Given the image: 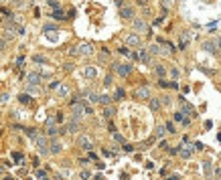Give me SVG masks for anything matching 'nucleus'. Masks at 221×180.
Instances as JSON below:
<instances>
[{"label":"nucleus","mask_w":221,"mask_h":180,"mask_svg":"<svg viewBox=\"0 0 221 180\" xmlns=\"http://www.w3.org/2000/svg\"><path fill=\"white\" fill-rule=\"evenodd\" d=\"M34 142H37V150H39L43 156L49 154V142H47V138H45V136H37V138H34Z\"/></svg>","instance_id":"nucleus-1"},{"label":"nucleus","mask_w":221,"mask_h":180,"mask_svg":"<svg viewBox=\"0 0 221 180\" xmlns=\"http://www.w3.org/2000/svg\"><path fill=\"white\" fill-rule=\"evenodd\" d=\"M114 69H116V73L122 75V77H128V75L132 73V65H126V63H114Z\"/></svg>","instance_id":"nucleus-2"},{"label":"nucleus","mask_w":221,"mask_h":180,"mask_svg":"<svg viewBox=\"0 0 221 180\" xmlns=\"http://www.w3.org/2000/svg\"><path fill=\"white\" fill-rule=\"evenodd\" d=\"M71 112H73V117H75V119H79V117L85 113V103H79V101L71 103Z\"/></svg>","instance_id":"nucleus-3"},{"label":"nucleus","mask_w":221,"mask_h":180,"mask_svg":"<svg viewBox=\"0 0 221 180\" xmlns=\"http://www.w3.org/2000/svg\"><path fill=\"white\" fill-rule=\"evenodd\" d=\"M77 146L83 148V150H91V148H94V142H91L89 136H79L77 138Z\"/></svg>","instance_id":"nucleus-4"},{"label":"nucleus","mask_w":221,"mask_h":180,"mask_svg":"<svg viewBox=\"0 0 221 180\" xmlns=\"http://www.w3.org/2000/svg\"><path fill=\"white\" fill-rule=\"evenodd\" d=\"M132 26H134V30H138V33H148V34H150L148 25L144 22L142 18H134V20H132Z\"/></svg>","instance_id":"nucleus-5"},{"label":"nucleus","mask_w":221,"mask_h":180,"mask_svg":"<svg viewBox=\"0 0 221 180\" xmlns=\"http://www.w3.org/2000/svg\"><path fill=\"white\" fill-rule=\"evenodd\" d=\"M140 43H142V41H140V37H138V34H126V45L128 47H140Z\"/></svg>","instance_id":"nucleus-6"},{"label":"nucleus","mask_w":221,"mask_h":180,"mask_svg":"<svg viewBox=\"0 0 221 180\" xmlns=\"http://www.w3.org/2000/svg\"><path fill=\"white\" fill-rule=\"evenodd\" d=\"M65 131H69V134H77V131H79V119L71 117V122L65 126Z\"/></svg>","instance_id":"nucleus-7"},{"label":"nucleus","mask_w":221,"mask_h":180,"mask_svg":"<svg viewBox=\"0 0 221 180\" xmlns=\"http://www.w3.org/2000/svg\"><path fill=\"white\" fill-rule=\"evenodd\" d=\"M120 16L126 18V20H130L134 16V8L132 6H120Z\"/></svg>","instance_id":"nucleus-8"},{"label":"nucleus","mask_w":221,"mask_h":180,"mask_svg":"<svg viewBox=\"0 0 221 180\" xmlns=\"http://www.w3.org/2000/svg\"><path fill=\"white\" fill-rule=\"evenodd\" d=\"M41 81H43L41 73H29L26 75V83H29V85H39Z\"/></svg>","instance_id":"nucleus-9"},{"label":"nucleus","mask_w":221,"mask_h":180,"mask_svg":"<svg viewBox=\"0 0 221 180\" xmlns=\"http://www.w3.org/2000/svg\"><path fill=\"white\" fill-rule=\"evenodd\" d=\"M47 134H49V136H57V134H59V127L55 126L53 117H49V122H47Z\"/></svg>","instance_id":"nucleus-10"},{"label":"nucleus","mask_w":221,"mask_h":180,"mask_svg":"<svg viewBox=\"0 0 221 180\" xmlns=\"http://www.w3.org/2000/svg\"><path fill=\"white\" fill-rule=\"evenodd\" d=\"M77 53L79 55H91L94 53V47H91L89 43H83V45H79L77 47Z\"/></svg>","instance_id":"nucleus-11"},{"label":"nucleus","mask_w":221,"mask_h":180,"mask_svg":"<svg viewBox=\"0 0 221 180\" xmlns=\"http://www.w3.org/2000/svg\"><path fill=\"white\" fill-rule=\"evenodd\" d=\"M136 97L138 99H150V89L148 87H138L136 89Z\"/></svg>","instance_id":"nucleus-12"},{"label":"nucleus","mask_w":221,"mask_h":180,"mask_svg":"<svg viewBox=\"0 0 221 180\" xmlns=\"http://www.w3.org/2000/svg\"><path fill=\"white\" fill-rule=\"evenodd\" d=\"M61 150H63V148H61V142H59V140H51V148H49V154H59Z\"/></svg>","instance_id":"nucleus-13"},{"label":"nucleus","mask_w":221,"mask_h":180,"mask_svg":"<svg viewBox=\"0 0 221 180\" xmlns=\"http://www.w3.org/2000/svg\"><path fill=\"white\" fill-rule=\"evenodd\" d=\"M203 49H205L207 53H217V43H213V41H205V43H203Z\"/></svg>","instance_id":"nucleus-14"},{"label":"nucleus","mask_w":221,"mask_h":180,"mask_svg":"<svg viewBox=\"0 0 221 180\" xmlns=\"http://www.w3.org/2000/svg\"><path fill=\"white\" fill-rule=\"evenodd\" d=\"M183 115H185V113H187L189 117H193V115H197V112H195V107L193 105H189V103H183Z\"/></svg>","instance_id":"nucleus-15"},{"label":"nucleus","mask_w":221,"mask_h":180,"mask_svg":"<svg viewBox=\"0 0 221 180\" xmlns=\"http://www.w3.org/2000/svg\"><path fill=\"white\" fill-rule=\"evenodd\" d=\"M98 103H102V105H110L112 103V95H108V93H102L98 97Z\"/></svg>","instance_id":"nucleus-16"},{"label":"nucleus","mask_w":221,"mask_h":180,"mask_svg":"<svg viewBox=\"0 0 221 180\" xmlns=\"http://www.w3.org/2000/svg\"><path fill=\"white\" fill-rule=\"evenodd\" d=\"M51 16H53L55 20H65V18H67V16H65V12H63L61 8H55V10H53V14H51Z\"/></svg>","instance_id":"nucleus-17"},{"label":"nucleus","mask_w":221,"mask_h":180,"mask_svg":"<svg viewBox=\"0 0 221 180\" xmlns=\"http://www.w3.org/2000/svg\"><path fill=\"white\" fill-rule=\"evenodd\" d=\"M114 113H116V107H114V105H106V109H103V117H108V119H110Z\"/></svg>","instance_id":"nucleus-18"},{"label":"nucleus","mask_w":221,"mask_h":180,"mask_svg":"<svg viewBox=\"0 0 221 180\" xmlns=\"http://www.w3.org/2000/svg\"><path fill=\"white\" fill-rule=\"evenodd\" d=\"M150 109H152L154 113H156L158 109H160V101H158L156 97H150Z\"/></svg>","instance_id":"nucleus-19"},{"label":"nucleus","mask_w":221,"mask_h":180,"mask_svg":"<svg viewBox=\"0 0 221 180\" xmlns=\"http://www.w3.org/2000/svg\"><path fill=\"white\" fill-rule=\"evenodd\" d=\"M179 154L187 160V158H191V156H193V150H189V148H179Z\"/></svg>","instance_id":"nucleus-20"},{"label":"nucleus","mask_w":221,"mask_h":180,"mask_svg":"<svg viewBox=\"0 0 221 180\" xmlns=\"http://www.w3.org/2000/svg\"><path fill=\"white\" fill-rule=\"evenodd\" d=\"M138 59H140V61H142V63H150V57H148V53H146V51H144V49H140V55H138Z\"/></svg>","instance_id":"nucleus-21"},{"label":"nucleus","mask_w":221,"mask_h":180,"mask_svg":"<svg viewBox=\"0 0 221 180\" xmlns=\"http://www.w3.org/2000/svg\"><path fill=\"white\" fill-rule=\"evenodd\" d=\"M83 75H85L87 79H94V77H95V69H94V67H85V69H83Z\"/></svg>","instance_id":"nucleus-22"},{"label":"nucleus","mask_w":221,"mask_h":180,"mask_svg":"<svg viewBox=\"0 0 221 180\" xmlns=\"http://www.w3.org/2000/svg\"><path fill=\"white\" fill-rule=\"evenodd\" d=\"M124 95H126V93H124V89H116V93H114V97L112 99H116V101H120V99H124Z\"/></svg>","instance_id":"nucleus-23"},{"label":"nucleus","mask_w":221,"mask_h":180,"mask_svg":"<svg viewBox=\"0 0 221 180\" xmlns=\"http://www.w3.org/2000/svg\"><path fill=\"white\" fill-rule=\"evenodd\" d=\"M18 101L25 103V105H29V103H30V95H29V93H22V95H18Z\"/></svg>","instance_id":"nucleus-24"},{"label":"nucleus","mask_w":221,"mask_h":180,"mask_svg":"<svg viewBox=\"0 0 221 180\" xmlns=\"http://www.w3.org/2000/svg\"><path fill=\"white\" fill-rule=\"evenodd\" d=\"M167 134V130H164V126H156V130H154V136L156 138H162Z\"/></svg>","instance_id":"nucleus-25"},{"label":"nucleus","mask_w":221,"mask_h":180,"mask_svg":"<svg viewBox=\"0 0 221 180\" xmlns=\"http://www.w3.org/2000/svg\"><path fill=\"white\" fill-rule=\"evenodd\" d=\"M33 61H34V63H43V65H47V63H49V61H47V57H43V55H34V57H33Z\"/></svg>","instance_id":"nucleus-26"},{"label":"nucleus","mask_w":221,"mask_h":180,"mask_svg":"<svg viewBox=\"0 0 221 180\" xmlns=\"http://www.w3.org/2000/svg\"><path fill=\"white\" fill-rule=\"evenodd\" d=\"M148 53L150 55H160V47H158V45H150V47H148Z\"/></svg>","instance_id":"nucleus-27"},{"label":"nucleus","mask_w":221,"mask_h":180,"mask_svg":"<svg viewBox=\"0 0 221 180\" xmlns=\"http://www.w3.org/2000/svg\"><path fill=\"white\" fill-rule=\"evenodd\" d=\"M25 134H26L29 138H33V140L39 136V134H37V130H33V127H25Z\"/></svg>","instance_id":"nucleus-28"},{"label":"nucleus","mask_w":221,"mask_h":180,"mask_svg":"<svg viewBox=\"0 0 221 180\" xmlns=\"http://www.w3.org/2000/svg\"><path fill=\"white\" fill-rule=\"evenodd\" d=\"M87 97H89V101H91V103H98V97H99V95H98L95 91H89V93H87Z\"/></svg>","instance_id":"nucleus-29"},{"label":"nucleus","mask_w":221,"mask_h":180,"mask_svg":"<svg viewBox=\"0 0 221 180\" xmlns=\"http://www.w3.org/2000/svg\"><path fill=\"white\" fill-rule=\"evenodd\" d=\"M67 93H69V87H67V85H59V95H61V97H65Z\"/></svg>","instance_id":"nucleus-30"},{"label":"nucleus","mask_w":221,"mask_h":180,"mask_svg":"<svg viewBox=\"0 0 221 180\" xmlns=\"http://www.w3.org/2000/svg\"><path fill=\"white\" fill-rule=\"evenodd\" d=\"M164 130H167L168 134H175V131H177V130H175V123H172V122H167V126H164Z\"/></svg>","instance_id":"nucleus-31"},{"label":"nucleus","mask_w":221,"mask_h":180,"mask_svg":"<svg viewBox=\"0 0 221 180\" xmlns=\"http://www.w3.org/2000/svg\"><path fill=\"white\" fill-rule=\"evenodd\" d=\"M43 30H45V33H49V30H57V25H45Z\"/></svg>","instance_id":"nucleus-32"},{"label":"nucleus","mask_w":221,"mask_h":180,"mask_svg":"<svg viewBox=\"0 0 221 180\" xmlns=\"http://www.w3.org/2000/svg\"><path fill=\"white\" fill-rule=\"evenodd\" d=\"M79 178H81V180H89V172L87 170H81V172H79Z\"/></svg>","instance_id":"nucleus-33"},{"label":"nucleus","mask_w":221,"mask_h":180,"mask_svg":"<svg viewBox=\"0 0 221 180\" xmlns=\"http://www.w3.org/2000/svg\"><path fill=\"white\" fill-rule=\"evenodd\" d=\"M63 69H65V71H73L75 65H73V63H65V65H63Z\"/></svg>","instance_id":"nucleus-34"},{"label":"nucleus","mask_w":221,"mask_h":180,"mask_svg":"<svg viewBox=\"0 0 221 180\" xmlns=\"http://www.w3.org/2000/svg\"><path fill=\"white\" fill-rule=\"evenodd\" d=\"M156 75H158V77H162V75H164V67L156 65Z\"/></svg>","instance_id":"nucleus-35"},{"label":"nucleus","mask_w":221,"mask_h":180,"mask_svg":"<svg viewBox=\"0 0 221 180\" xmlns=\"http://www.w3.org/2000/svg\"><path fill=\"white\" fill-rule=\"evenodd\" d=\"M47 2H49L51 8H59V2H57V0H47Z\"/></svg>","instance_id":"nucleus-36"},{"label":"nucleus","mask_w":221,"mask_h":180,"mask_svg":"<svg viewBox=\"0 0 221 180\" xmlns=\"http://www.w3.org/2000/svg\"><path fill=\"white\" fill-rule=\"evenodd\" d=\"M211 170H213L211 162H205V172H207V174H211Z\"/></svg>","instance_id":"nucleus-37"},{"label":"nucleus","mask_w":221,"mask_h":180,"mask_svg":"<svg viewBox=\"0 0 221 180\" xmlns=\"http://www.w3.org/2000/svg\"><path fill=\"white\" fill-rule=\"evenodd\" d=\"M162 6H164V10L171 8V6H172V0H162Z\"/></svg>","instance_id":"nucleus-38"},{"label":"nucleus","mask_w":221,"mask_h":180,"mask_svg":"<svg viewBox=\"0 0 221 180\" xmlns=\"http://www.w3.org/2000/svg\"><path fill=\"white\" fill-rule=\"evenodd\" d=\"M8 99H10V95H8V93H2V95H0V101H2V103H6Z\"/></svg>","instance_id":"nucleus-39"},{"label":"nucleus","mask_w":221,"mask_h":180,"mask_svg":"<svg viewBox=\"0 0 221 180\" xmlns=\"http://www.w3.org/2000/svg\"><path fill=\"white\" fill-rule=\"evenodd\" d=\"M114 140H116V142H120V144H122V142H124V138L120 136V134H116V131H114Z\"/></svg>","instance_id":"nucleus-40"},{"label":"nucleus","mask_w":221,"mask_h":180,"mask_svg":"<svg viewBox=\"0 0 221 180\" xmlns=\"http://www.w3.org/2000/svg\"><path fill=\"white\" fill-rule=\"evenodd\" d=\"M168 103H171V99H168V97H167V95H164V97H162V99H160V105H168Z\"/></svg>","instance_id":"nucleus-41"},{"label":"nucleus","mask_w":221,"mask_h":180,"mask_svg":"<svg viewBox=\"0 0 221 180\" xmlns=\"http://www.w3.org/2000/svg\"><path fill=\"white\" fill-rule=\"evenodd\" d=\"M103 85H112V75H108V77L103 79Z\"/></svg>","instance_id":"nucleus-42"},{"label":"nucleus","mask_w":221,"mask_h":180,"mask_svg":"<svg viewBox=\"0 0 221 180\" xmlns=\"http://www.w3.org/2000/svg\"><path fill=\"white\" fill-rule=\"evenodd\" d=\"M183 117H185V115H183L181 112H179V113H175V119H177V122H183Z\"/></svg>","instance_id":"nucleus-43"},{"label":"nucleus","mask_w":221,"mask_h":180,"mask_svg":"<svg viewBox=\"0 0 221 180\" xmlns=\"http://www.w3.org/2000/svg\"><path fill=\"white\" fill-rule=\"evenodd\" d=\"M45 176H47V174H45V170H37V178H45Z\"/></svg>","instance_id":"nucleus-44"},{"label":"nucleus","mask_w":221,"mask_h":180,"mask_svg":"<svg viewBox=\"0 0 221 180\" xmlns=\"http://www.w3.org/2000/svg\"><path fill=\"white\" fill-rule=\"evenodd\" d=\"M167 180H181V176H179V174H171Z\"/></svg>","instance_id":"nucleus-45"},{"label":"nucleus","mask_w":221,"mask_h":180,"mask_svg":"<svg viewBox=\"0 0 221 180\" xmlns=\"http://www.w3.org/2000/svg\"><path fill=\"white\" fill-rule=\"evenodd\" d=\"M160 87H171V83L164 81V79H160Z\"/></svg>","instance_id":"nucleus-46"},{"label":"nucleus","mask_w":221,"mask_h":180,"mask_svg":"<svg viewBox=\"0 0 221 180\" xmlns=\"http://www.w3.org/2000/svg\"><path fill=\"white\" fill-rule=\"evenodd\" d=\"M4 49H6V41L0 39V51H4Z\"/></svg>","instance_id":"nucleus-47"},{"label":"nucleus","mask_w":221,"mask_h":180,"mask_svg":"<svg viewBox=\"0 0 221 180\" xmlns=\"http://www.w3.org/2000/svg\"><path fill=\"white\" fill-rule=\"evenodd\" d=\"M85 113H87V115H91V113H94V109H91L89 105H85Z\"/></svg>","instance_id":"nucleus-48"},{"label":"nucleus","mask_w":221,"mask_h":180,"mask_svg":"<svg viewBox=\"0 0 221 180\" xmlns=\"http://www.w3.org/2000/svg\"><path fill=\"white\" fill-rule=\"evenodd\" d=\"M195 150H203V144H201V142H195Z\"/></svg>","instance_id":"nucleus-49"},{"label":"nucleus","mask_w":221,"mask_h":180,"mask_svg":"<svg viewBox=\"0 0 221 180\" xmlns=\"http://www.w3.org/2000/svg\"><path fill=\"white\" fill-rule=\"evenodd\" d=\"M124 150H126V152H132V150H134V148H132V146H130V144H124Z\"/></svg>","instance_id":"nucleus-50"},{"label":"nucleus","mask_w":221,"mask_h":180,"mask_svg":"<svg viewBox=\"0 0 221 180\" xmlns=\"http://www.w3.org/2000/svg\"><path fill=\"white\" fill-rule=\"evenodd\" d=\"M120 53H122V55H130V51H128L126 47H122V49H120Z\"/></svg>","instance_id":"nucleus-51"},{"label":"nucleus","mask_w":221,"mask_h":180,"mask_svg":"<svg viewBox=\"0 0 221 180\" xmlns=\"http://www.w3.org/2000/svg\"><path fill=\"white\" fill-rule=\"evenodd\" d=\"M0 174H2V166H0Z\"/></svg>","instance_id":"nucleus-52"},{"label":"nucleus","mask_w":221,"mask_h":180,"mask_svg":"<svg viewBox=\"0 0 221 180\" xmlns=\"http://www.w3.org/2000/svg\"><path fill=\"white\" fill-rule=\"evenodd\" d=\"M41 180H47V176H45V178H41Z\"/></svg>","instance_id":"nucleus-53"},{"label":"nucleus","mask_w":221,"mask_h":180,"mask_svg":"<svg viewBox=\"0 0 221 180\" xmlns=\"http://www.w3.org/2000/svg\"><path fill=\"white\" fill-rule=\"evenodd\" d=\"M217 174H219V176H221V170H219V172H217Z\"/></svg>","instance_id":"nucleus-54"},{"label":"nucleus","mask_w":221,"mask_h":180,"mask_svg":"<svg viewBox=\"0 0 221 180\" xmlns=\"http://www.w3.org/2000/svg\"><path fill=\"white\" fill-rule=\"evenodd\" d=\"M219 47H221V43H219Z\"/></svg>","instance_id":"nucleus-55"},{"label":"nucleus","mask_w":221,"mask_h":180,"mask_svg":"<svg viewBox=\"0 0 221 180\" xmlns=\"http://www.w3.org/2000/svg\"><path fill=\"white\" fill-rule=\"evenodd\" d=\"M0 2H2V0H0Z\"/></svg>","instance_id":"nucleus-56"}]
</instances>
